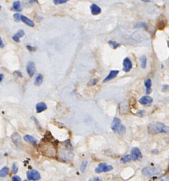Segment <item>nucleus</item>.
I'll list each match as a JSON object with an SVG mask.
<instances>
[{
    "mask_svg": "<svg viewBox=\"0 0 169 181\" xmlns=\"http://www.w3.org/2000/svg\"><path fill=\"white\" fill-rule=\"evenodd\" d=\"M160 173V169L158 167H147L144 168L143 170V173L147 176H153L159 174Z\"/></svg>",
    "mask_w": 169,
    "mask_h": 181,
    "instance_id": "nucleus-3",
    "label": "nucleus"
},
{
    "mask_svg": "<svg viewBox=\"0 0 169 181\" xmlns=\"http://www.w3.org/2000/svg\"><path fill=\"white\" fill-rule=\"evenodd\" d=\"M148 132L151 134H157L160 133H168V127L163 123L158 122H153L149 124Z\"/></svg>",
    "mask_w": 169,
    "mask_h": 181,
    "instance_id": "nucleus-1",
    "label": "nucleus"
},
{
    "mask_svg": "<svg viewBox=\"0 0 169 181\" xmlns=\"http://www.w3.org/2000/svg\"><path fill=\"white\" fill-rule=\"evenodd\" d=\"M144 86H146V94H149L151 91V81L150 79H147L144 81Z\"/></svg>",
    "mask_w": 169,
    "mask_h": 181,
    "instance_id": "nucleus-17",
    "label": "nucleus"
},
{
    "mask_svg": "<svg viewBox=\"0 0 169 181\" xmlns=\"http://www.w3.org/2000/svg\"><path fill=\"white\" fill-rule=\"evenodd\" d=\"M14 10L16 11H22L21 6V2L19 1H16L13 3V6H12Z\"/></svg>",
    "mask_w": 169,
    "mask_h": 181,
    "instance_id": "nucleus-18",
    "label": "nucleus"
},
{
    "mask_svg": "<svg viewBox=\"0 0 169 181\" xmlns=\"http://www.w3.org/2000/svg\"><path fill=\"white\" fill-rule=\"evenodd\" d=\"M26 48L29 51H30V52H34V51L36 50V48L35 47H33V46L31 45H27Z\"/></svg>",
    "mask_w": 169,
    "mask_h": 181,
    "instance_id": "nucleus-33",
    "label": "nucleus"
},
{
    "mask_svg": "<svg viewBox=\"0 0 169 181\" xmlns=\"http://www.w3.org/2000/svg\"><path fill=\"white\" fill-rule=\"evenodd\" d=\"M90 9H91V13L92 15H97V14L101 13V9L97 4H92L91 6H90Z\"/></svg>",
    "mask_w": 169,
    "mask_h": 181,
    "instance_id": "nucleus-14",
    "label": "nucleus"
},
{
    "mask_svg": "<svg viewBox=\"0 0 169 181\" xmlns=\"http://www.w3.org/2000/svg\"><path fill=\"white\" fill-rule=\"evenodd\" d=\"M24 140L27 141V142L33 144V145H35L37 144L36 139L34 138L33 136L29 135V134H26V135L24 136Z\"/></svg>",
    "mask_w": 169,
    "mask_h": 181,
    "instance_id": "nucleus-16",
    "label": "nucleus"
},
{
    "mask_svg": "<svg viewBox=\"0 0 169 181\" xmlns=\"http://www.w3.org/2000/svg\"><path fill=\"white\" fill-rule=\"evenodd\" d=\"M46 108H47V106H46L45 103L44 102L38 103L36 105V111L38 113H40V112L46 111Z\"/></svg>",
    "mask_w": 169,
    "mask_h": 181,
    "instance_id": "nucleus-12",
    "label": "nucleus"
},
{
    "mask_svg": "<svg viewBox=\"0 0 169 181\" xmlns=\"http://www.w3.org/2000/svg\"><path fill=\"white\" fill-rule=\"evenodd\" d=\"M119 73V70H111V72H110L109 74L108 75L106 78H105L103 82L105 83V82H109V81L113 79L114 78H115L117 75H118Z\"/></svg>",
    "mask_w": 169,
    "mask_h": 181,
    "instance_id": "nucleus-11",
    "label": "nucleus"
},
{
    "mask_svg": "<svg viewBox=\"0 0 169 181\" xmlns=\"http://www.w3.org/2000/svg\"><path fill=\"white\" fill-rule=\"evenodd\" d=\"M33 2H36V1H37V0H33Z\"/></svg>",
    "mask_w": 169,
    "mask_h": 181,
    "instance_id": "nucleus-40",
    "label": "nucleus"
},
{
    "mask_svg": "<svg viewBox=\"0 0 169 181\" xmlns=\"http://www.w3.org/2000/svg\"><path fill=\"white\" fill-rule=\"evenodd\" d=\"M4 47V45L3 43V41H2L1 37H0V48H3Z\"/></svg>",
    "mask_w": 169,
    "mask_h": 181,
    "instance_id": "nucleus-37",
    "label": "nucleus"
},
{
    "mask_svg": "<svg viewBox=\"0 0 169 181\" xmlns=\"http://www.w3.org/2000/svg\"><path fill=\"white\" fill-rule=\"evenodd\" d=\"M9 173V168L8 167H4L3 168H2V169L0 170V177L1 178L5 177V176L8 175Z\"/></svg>",
    "mask_w": 169,
    "mask_h": 181,
    "instance_id": "nucleus-19",
    "label": "nucleus"
},
{
    "mask_svg": "<svg viewBox=\"0 0 169 181\" xmlns=\"http://www.w3.org/2000/svg\"><path fill=\"white\" fill-rule=\"evenodd\" d=\"M24 35H25V32L23 30H19L18 32H17L15 35H14V36H16V37H17L18 38L20 39L21 38L23 37Z\"/></svg>",
    "mask_w": 169,
    "mask_h": 181,
    "instance_id": "nucleus-25",
    "label": "nucleus"
},
{
    "mask_svg": "<svg viewBox=\"0 0 169 181\" xmlns=\"http://www.w3.org/2000/svg\"><path fill=\"white\" fill-rule=\"evenodd\" d=\"M42 152L45 155L50 157H54L56 156V149L51 144H46L43 146Z\"/></svg>",
    "mask_w": 169,
    "mask_h": 181,
    "instance_id": "nucleus-2",
    "label": "nucleus"
},
{
    "mask_svg": "<svg viewBox=\"0 0 169 181\" xmlns=\"http://www.w3.org/2000/svg\"><path fill=\"white\" fill-rule=\"evenodd\" d=\"M152 101H153V99H151L150 96H148L142 97L139 101V102L143 105L150 104V103H152Z\"/></svg>",
    "mask_w": 169,
    "mask_h": 181,
    "instance_id": "nucleus-13",
    "label": "nucleus"
},
{
    "mask_svg": "<svg viewBox=\"0 0 169 181\" xmlns=\"http://www.w3.org/2000/svg\"><path fill=\"white\" fill-rule=\"evenodd\" d=\"M21 17V15L19 13H15L14 14V21H15L16 22H20Z\"/></svg>",
    "mask_w": 169,
    "mask_h": 181,
    "instance_id": "nucleus-27",
    "label": "nucleus"
},
{
    "mask_svg": "<svg viewBox=\"0 0 169 181\" xmlns=\"http://www.w3.org/2000/svg\"><path fill=\"white\" fill-rule=\"evenodd\" d=\"M24 181H27V180H24Z\"/></svg>",
    "mask_w": 169,
    "mask_h": 181,
    "instance_id": "nucleus-42",
    "label": "nucleus"
},
{
    "mask_svg": "<svg viewBox=\"0 0 169 181\" xmlns=\"http://www.w3.org/2000/svg\"><path fill=\"white\" fill-rule=\"evenodd\" d=\"M21 21H23L24 23H26L27 26H30V27H34L35 24H34V22L30 20V19H28V17H26L25 16H21Z\"/></svg>",
    "mask_w": 169,
    "mask_h": 181,
    "instance_id": "nucleus-15",
    "label": "nucleus"
},
{
    "mask_svg": "<svg viewBox=\"0 0 169 181\" xmlns=\"http://www.w3.org/2000/svg\"><path fill=\"white\" fill-rule=\"evenodd\" d=\"M142 1L144 2H150L151 0H142Z\"/></svg>",
    "mask_w": 169,
    "mask_h": 181,
    "instance_id": "nucleus-39",
    "label": "nucleus"
},
{
    "mask_svg": "<svg viewBox=\"0 0 169 181\" xmlns=\"http://www.w3.org/2000/svg\"><path fill=\"white\" fill-rule=\"evenodd\" d=\"M120 112H121V114H126L128 111V101H123L122 102L121 104H120L119 106Z\"/></svg>",
    "mask_w": 169,
    "mask_h": 181,
    "instance_id": "nucleus-10",
    "label": "nucleus"
},
{
    "mask_svg": "<svg viewBox=\"0 0 169 181\" xmlns=\"http://www.w3.org/2000/svg\"><path fill=\"white\" fill-rule=\"evenodd\" d=\"M27 178L30 180H38L40 179V174L36 170H28L27 172Z\"/></svg>",
    "mask_w": 169,
    "mask_h": 181,
    "instance_id": "nucleus-5",
    "label": "nucleus"
},
{
    "mask_svg": "<svg viewBox=\"0 0 169 181\" xmlns=\"http://www.w3.org/2000/svg\"><path fill=\"white\" fill-rule=\"evenodd\" d=\"M26 70H27V73H28V75L30 77H33V76L35 74V63L33 62H29L28 64H27V67H26Z\"/></svg>",
    "mask_w": 169,
    "mask_h": 181,
    "instance_id": "nucleus-7",
    "label": "nucleus"
},
{
    "mask_svg": "<svg viewBox=\"0 0 169 181\" xmlns=\"http://www.w3.org/2000/svg\"><path fill=\"white\" fill-rule=\"evenodd\" d=\"M121 120L118 117H115L113 120L112 123H111V129L114 130V132L117 133V131L119 130V129L120 127H121Z\"/></svg>",
    "mask_w": 169,
    "mask_h": 181,
    "instance_id": "nucleus-9",
    "label": "nucleus"
},
{
    "mask_svg": "<svg viewBox=\"0 0 169 181\" xmlns=\"http://www.w3.org/2000/svg\"><path fill=\"white\" fill-rule=\"evenodd\" d=\"M43 82V76L42 74H38L37 76L35 81V86H40L42 83Z\"/></svg>",
    "mask_w": 169,
    "mask_h": 181,
    "instance_id": "nucleus-20",
    "label": "nucleus"
},
{
    "mask_svg": "<svg viewBox=\"0 0 169 181\" xmlns=\"http://www.w3.org/2000/svg\"><path fill=\"white\" fill-rule=\"evenodd\" d=\"M2 9V6H0V9Z\"/></svg>",
    "mask_w": 169,
    "mask_h": 181,
    "instance_id": "nucleus-41",
    "label": "nucleus"
},
{
    "mask_svg": "<svg viewBox=\"0 0 169 181\" xmlns=\"http://www.w3.org/2000/svg\"><path fill=\"white\" fill-rule=\"evenodd\" d=\"M147 26V24L145 23H138L135 25V27L137 28H144Z\"/></svg>",
    "mask_w": 169,
    "mask_h": 181,
    "instance_id": "nucleus-32",
    "label": "nucleus"
},
{
    "mask_svg": "<svg viewBox=\"0 0 169 181\" xmlns=\"http://www.w3.org/2000/svg\"><path fill=\"white\" fill-rule=\"evenodd\" d=\"M143 155H142L141 151L138 147H133L131 150V158L133 160H139L142 158Z\"/></svg>",
    "mask_w": 169,
    "mask_h": 181,
    "instance_id": "nucleus-6",
    "label": "nucleus"
},
{
    "mask_svg": "<svg viewBox=\"0 0 169 181\" xmlns=\"http://www.w3.org/2000/svg\"><path fill=\"white\" fill-rule=\"evenodd\" d=\"M89 181H100V180L98 177H95V178H92V179H90Z\"/></svg>",
    "mask_w": 169,
    "mask_h": 181,
    "instance_id": "nucleus-36",
    "label": "nucleus"
},
{
    "mask_svg": "<svg viewBox=\"0 0 169 181\" xmlns=\"http://www.w3.org/2000/svg\"><path fill=\"white\" fill-rule=\"evenodd\" d=\"M131 160H132L131 156V155H126V156H125L124 157L121 158V162L123 163H126L128 162H130V161H131Z\"/></svg>",
    "mask_w": 169,
    "mask_h": 181,
    "instance_id": "nucleus-22",
    "label": "nucleus"
},
{
    "mask_svg": "<svg viewBox=\"0 0 169 181\" xmlns=\"http://www.w3.org/2000/svg\"><path fill=\"white\" fill-rule=\"evenodd\" d=\"M113 169V167L111 166L107 165L105 163H101L98 165V167L95 169V172L97 173H100L102 172H108V171H111Z\"/></svg>",
    "mask_w": 169,
    "mask_h": 181,
    "instance_id": "nucleus-4",
    "label": "nucleus"
},
{
    "mask_svg": "<svg viewBox=\"0 0 169 181\" xmlns=\"http://www.w3.org/2000/svg\"><path fill=\"white\" fill-rule=\"evenodd\" d=\"M54 3L55 4H64L66 3L67 2L69 1V0H53Z\"/></svg>",
    "mask_w": 169,
    "mask_h": 181,
    "instance_id": "nucleus-29",
    "label": "nucleus"
},
{
    "mask_svg": "<svg viewBox=\"0 0 169 181\" xmlns=\"http://www.w3.org/2000/svg\"><path fill=\"white\" fill-rule=\"evenodd\" d=\"M133 67V64L129 58H125L123 60V71L126 72H128Z\"/></svg>",
    "mask_w": 169,
    "mask_h": 181,
    "instance_id": "nucleus-8",
    "label": "nucleus"
},
{
    "mask_svg": "<svg viewBox=\"0 0 169 181\" xmlns=\"http://www.w3.org/2000/svg\"><path fill=\"white\" fill-rule=\"evenodd\" d=\"M140 60H141V67L142 68H144L146 67V65H147V58L144 55L142 56L141 58H140Z\"/></svg>",
    "mask_w": 169,
    "mask_h": 181,
    "instance_id": "nucleus-23",
    "label": "nucleus"
},
{
    "mask_svg": "<svg viewBox=\"0 0 169 181\" xmlns=\"http://www.w3.org/2000/svg\"><path fill=\"white\" fill-rule=\"evenodd\" d=\"M14 75L15 76V77H22V74L21 73V72H19V71H15V72H14Z\"/></svg>",
    "mask_w": 169,
    "mask_h": 181,
    "instance_id": "nucleus-35",
    "label": "nucleus"
},
{
    "mask_svg": "<svg viewBox=\"0 0 169 181\" xmlns=\"http://www.w3.org/2000/svg\"><path fill=\"white\" fill-rule=\"evenodd\" d=\"M12 181H21V178L18 175H14L12 178Z\"/></svg>",
    "mask_w": 169,
    "mask_h": 181,
    "instance_id": "nucleus-34",
    "label": "nucleus"
},
{
    "mask_svg": "<svg viewBox=\"0 0 169 181\" xmlns=\"http://www.w3.org/2000/svg\"><path fill=\"white\" fill-rule=\"evenodd\" d=\"M87 161H83L82 162V164L80 166V170H81V172H85V169H86V167H87Z\"/></svg>",
    "mask_w": 169,
    "mask_h": 181,
    "instance_id": "nucleus-26",
    "label": "nucleus"
},
{
    "mask_svg": "<svg viewBox=\"0 0 169 181\" xmlns=\"http://www.w3.org/2000/svg\"><path fill=\"white\" fill-rule=\"evenodd\" d=\"M97 82H98L97 79H93L90 81L89 83H88V86H94L97 84Z\"/></svg>",
    "mask_w": 169,
    "mask_h": 181,
    "instance_id": "nucleus-30",
    "label": "nucleus"
},
{
    "mask_svg": "<svg viewBox=\"0 0 169 181\" xmlns=\"http://www.w3.org/2000/svg\"><path fill=\"white\" fill-rule=\"evenodd\" d=\"M109 45L111 46V47L113 48V49H116L118 47H119L120 46V44L115 42V41H112V40H109Z\"/></svg>",
    "mask_w": 169,
    "mask_h": 181,
    "instance_id": "nucleus-24",
    "label": "nucleus"
},
{
    "mask_svg": "<svg viewBox=\"0 0 169 181\" xmlns=\"http://www.w3.org/2000/svg\"><path fill=\"white\" fill-rule=\"evenodd\" d=\"M11 139L14 143H18L21 141V137L18 133H14L11 135Z\"/></svg>",
    "mask_w": 169,
    "mask_h": 181,
    "instance_id": "nucleus-21",
    "label": "nucleus"
},
{
    "mask_svg": "<svg viewBox=\"0 0 169 181\" xmlns=\"http://www.w3.org/2000/svg\"><path fill=\"white\" fill-rule=\"evenodd\" d=\"M3 79H4V75L2 74H0V82H2Z\"/></svg>",
    "mask_w": 169,
    "mask_h": 181,
    "instance_id": "nucleus-38",
    "label": "nucleus"
},
{
    "mask_svg": "<svg viewBox=\"0 0 169 181\" xmlns=\"http://www.w3.org/2000/svg\"><path fill=\"white\" fill-rule=\"evenodd\" d=\"M117 133H118L120 134H124L125 133H126V128H125V126L122 125V124H121V127H120L119 129V130L117 131Z\"/></svg>",
    "mask_w": 169,
    "mask_h": 181,
    "instance_id": "nucleus-28",
    "label": "nucleus"
},
{
    "mask_svg": "<svg viewBox=\"0 0 169 181\" xmlns=\"http://www.w3.org/2000/svg\"><path fill=\"white\" fill-rule=\"evenodd\" d=\"M12 170H13V173H14V174H16V173L18 172V166H17L16 163H14L13 166H12Z\"/></svg>",
    "mask_w": 169,
    "mask_h": 181,
    "instance_id": "nucleus-31",
    "label": "nucleus"
}]
</instances>
